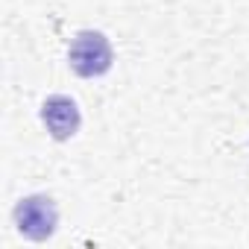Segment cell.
I'll use <instances>...</instances> for the list:
<instances>
[{
  "label": "cell",
  "mask_w": 249,
  "mask_h": 249,
  "mask_svg": "<svg viewBox=\"0 0 249 249\" xmlns=\"http://www.w3.org/2000/svg\"><path fill=\"white\" fill-rule=\"evenodd\" d=\"M71 68L79 76H100L111 68V44L103 33L85 30L71 44Z\"/></svg>",
  "instance_id": "obj_1"
},
{
  "label": "cell",
  "mask_w": 249,
  "mask_h": 249,
  "mask_svg": "<svg viewBox=\"0 0 249 249\" xmlns=\"http://www.w3.org/2000/svg\"><path fill=\"white\" fill-rule=\"evenodd\" d=\"M56 220H59V214H56V205L50 196H27L15 208V223H18L21 234L33 237V240L50 237L56 229Z\"/></svg>",
  "instance_id": "obj_2"
},
{
  "label": "cell",
  "mask_w": 249,
  "mask_h": 249,
  "mask_svg": "<svg viewBox=\"0 0 249 249\" xmlns=\"http://www.w3.org/2000/svg\"><path fill=\"white\" fill-rule=\"evenodd\" d=\"M41 117H44L47 129H50V135H53L56 141H65V138H71V135L79 129V111H76V103H73L71 97H62V94L44 100Z\"/></svg>",
  "instance_id": "obj_3"
}]
</instances>
